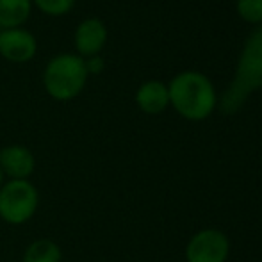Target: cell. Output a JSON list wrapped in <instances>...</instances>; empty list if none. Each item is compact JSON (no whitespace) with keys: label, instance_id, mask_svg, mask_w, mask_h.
<instances>
[{"label":"cell","instance_id":"obj_1","mask_svg":"<svg viewBox=\"0 0 262 262\" xmlns=\"http://www.w3.org/2000/svg\"><path fill=\"white\" fill-rule=\"evenodd\" d=\"M259 88H262V27L257 29L246 41L235 77L221 100V111L225 114L237 113L248 95Z\"/></svg>","mask_w":262,"mask_h":262},{"label":"cell","instance_id":"obj_2","mask_svg":"<svg viewBox=\"0 0 262 262\" xmlns=\"http://www.w3.org/2000/svg\"><path fill=\"white\" fill-rule=\"evenodd\" d=\"M168 95L177 113L187 120H205L216 105V93L210 80L196 72L177 75L169 84Z\"/></svg>","mask_w":262,"mask_h":262},{"label":"cell","instance_id":"obj_3","mask_svg":"<svg viewBox=\"0 0 262 262\" xmlns=\"http://www.w3.org/2000/svg\"><path fill=\"white\" fill-rule=\"evenodd\" d=\"M88 82V70L84 59L77 54H57L43 72V86L49 97L57 102L77 98Z\"/></svg>","mask_w":262,"mask_h":262},{"label":"cell","instance_id":"obj_4","mask_svg":"<svg viewBox=\"0 0 262 262\" xmlns=\"http://www.w3.org/2000/svg\"><path fill=\"white\" fill-rule=\"evenodd\" d=\"M39 193L31 180H9L0 187V220L7 225H24L34 217Z\"/></svg>","mask_w":262,"mask_h":262},{"label":"cell","instance_id":"obj_5","mask_svg":"<svg viewBox=\"0 0 262 262\" xmlns=\"http://www.w3.org/2000/svg\"><path fill=\"white\" fill-rule=\"evenodd\" d=\"M230 253L228 237L217 228H204L186 246L187 262H227Z\"/></svg>","mask_w":262,"mask_h":262},{"label":"cell","instance_id":"obj_6","mask_svg":"<svg viewBox=\"0 0 262 262\" xmlns=\"http://www.w3.org/2000/svg\"><path fill=\"white\" fill-rule=\"evenodd\" d=\"M38 52V41L27 29H0V55L9 62H29Z\"/></svg>","mask_w":262,"mask_h":262},{"label":"cell","instance_id":"obj_7","mask_svg":"<svg viewBox=\"0 0 262 262\" xmlns=\"http://www.w3.org/2000/svg\"><path fill=\"white\" fill-rule=\"evenodd\" d=\"M107 43L105 24L98 18H86L77 25L73 32V45L77 55L88 59L91 55H98Z\"/></svg>","mask_w":262,"mask_h":262},{"label":"cell","instance_id":"obj_8","mask_svg":"<svg viewBox=\"0 0 262 262\" xmlns=\"http://www.w3.org/2000/svg\"><path fill=\"white\" fill-rule=\"evenodd\" d=\"M0 169L9 180H29L36 169V157L24 145H7L0 150Z\"/></svg>","mask_w":262,"mask_h":262},{"label":"cell","instance_id":"obj_9","mask_svg":"<svg viewBox=\"0 0 262 262\" xmlns=\"http://www.w3.org/2000/svg\"><path fill=\"white\" fill-rule=\"evenodd\" d=\"M136 102L139 109L146 114H159L168 107L169 95L168 88L159 80H148L136 93Z\"/></svg>","mask_w":262,"mask_h":262},{"label":"cell","instance_id":"obj_10","mask_svg":"<svg viewBox=\"0 0 262 262\" xmlns=\"http://www.w3.org/2000/svg\"><path fill=\"white\" fill-rule=\"evenodd\" d=\"M32 0H0V29H18L29 20Z\"/></svg>","mask_w":262,"mask_h":262},{"label":"cell","instance_id":"obj_11","mask_svg":"<svg viewBox=\"0 0 262 262\" xmlns=\"http://www.w3.org/2000/svg\"><path fill=\"white\" fill-rule=\"evenodd\" d=\"M62 250L52 239H36L25 248L21 262H61Z\"/></svg>","mask_w":262,"mask_h":262},{"label":"cell","instance_id":"obj_12","mask_svg":"<svg viewBox=\"0 0 262 262\" xmlns=\"http://www.w3.org/2000/svg\"><path fill=\"white\" fill-rule=\"evenodd\" d=\"M32 4L43 14H49V16H64L75 6V0H32Z\"/></svg>","mask_w":262,"mask_h":262},{"label":"cell","instance_id":"obj_13","mask_svg":"<svg viewBox=\"0 0 262 262\" xmlns=\"http://www.w3.org/2000/svg\"><path fill=\"white\" fill-rule=\"evenodd\" d=\"M237 11L246 21H262V0H237Z\"/></svg>","mask_w":262,"mask_h":262},{"label":"cell","instance_id":"obj_14","mask_svg":"<svg viewBox=\"0 0 262 262\" xmlns=\"http://www.w3.org/2000/svg\"><path fill=\"white\" fill-rule=\"evenodd\" d=\"M84 64H86L88 75H98V73L104 72L105 68V61L100 54L98 55H91V57L84 59Z\"/></svg>","mask_w":262,"mask_h":262},{"label":"cell","instance_id":"obj_15","mask_svg":"<svg viewBox=\"0 0 262 262\" xmlns=\"http://www.w3.org/2000/svg\"><path fill=\"white\" fill-rule=\"evenodd\" d=\"M2 184H4V173H2V169H0V187H2Z\"/></svg>","mask_w":262,"mask_h":262}]
</instances>
